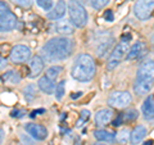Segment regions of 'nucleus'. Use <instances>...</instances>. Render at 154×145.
<instances>
[{
  "mask_svg": "<svg viewBox=\"0 0 154 145\" xmlns=\"http://www.w3.org/2000/svg\"><path fill=\"white\" fill-rule=\"evenodd\" d=\"M75 42L72 39L67 36H57L50 39L46 44L42 46L41 53L48 62H58L67 59L73 53Z\"/></svg>",
  "mask_w": 154,
  "mask_h": 145,
  "instance_id": "nucleus-1",
  "label": "nucleus"
},
{
  "mask_svg": "<svg viewBox=\"0 0 154 145\" xmlns=\"http://www.w3.org/2000/svg\"><path fill=\"white\" fill-rule=\"evenodd\" d=\"M95 71L96 67L93 57L89 54H80L72 67V77L77 81L86 82L95 76Z\"/></svg>",
  "mask_w": 154,
  "mask_h": 145,
  "instance_id": "nucleus-2",
  "label": "nucleus"
},
{
  "mask_svg": "<svg viewBox=\"0 0 154 145\" xmlns=\"http://www.w3.org/2000/svg\"><path fill=\"white\" fill-rule=\"evenodd\" d=\"M67 11L69 14V21L71 23L77 28H82L88 25L89 16L86 12L85 7L77 0H69L68 5H67Z\"/></svg>",
  "mask_w": 154,
  "mask_h": 145,
  "instance_id": "nucleus-3",
  "label": "nucleus"
},
{
  "mask_svg": "<svg viewBox=\"0 0 154 145\" xmlns=\"http://www.w3.org/2000/svg\"><path fill=\"white\" fill-rule=\"evenodd\" d=\"M130 41H125L121 40L118 42L116 48L113 49V51L110 53V57L108 59V63H107V68L108 71H113L116 67H117L121 62L127 57V53L130 50V45H128Z\"/></svg>",
  "mask_w": 154,
  "mask_h": 145,
  "instance_id": "nucleus-4",
  "label": "nucleus"
},
{
  "mask_svg": "<svg viewBox=\"0 0 154 145\" xmlns=\"http://www.w3.org/2000/svg\"><path fill=\"white\" fill-rule=\"evenodd\" d=\"M154 11V0H137L134 5V14L135 17L145 21L152 16Z\"/></svg>",
  "mask_w": 154,
  "mask_h": 145,
  "instance_id": "nucleus-5",
  "label": "nucleus"
},
{
  "mask_svg": "<svg viewBox=\"0 0 154 145\" xmlns=\"http://www.w3.org/2000/svg\"><path fill=\"white\" fill-rule=\"evenodd\" d=\"M131 101H132V96L128 91H114L108 98V104L110 107L118 109L126 108L127 105L131 104Z\"/></svg>",
  "mask_w": 154,
  "mask_h": 145,
  "instance_id": "nucleus-6",
  "label": "nucleus"
},
{
  "mask_svg": "<svg viewBox=\"0 0 154 145\" xmlns=\"http://www.w3.org/2000/svg\"><path fill=\"white\" fill-rule=\"evenodd\" d=\"M31 58V49L26 45H16L11 50V59L13 63H25Z\"/></svg>",
  "mask_w": 154,
  "mask_h": 145,
  "instance_id": "nucleus-7",
  "label": "nucleus"
},
{
  "mask_svg": "<svg viewBox=\"0 0 154 145\" xmlns=\"http://www.w3.org/2000/svg\"><path fill=\"white\" fill-rule=\"evenodd\" d=\"M25 130L32 139L38 140V141H42V140H45L48 137V130H46L45 126H42V125L26 123L25 125Z\"/></svg>",
  "mask_w": 154,
  "mask_h": 145,
  "instance_id": "nucleus-8",
  "label": "nucleus"
},
{
  "mask_svg": "<svg viewBox=\"0 0 154 145\" xmlns=\"http://www.w3.org/2000/svg\"><path fill=\"white\" fill-rule=\"evenodd\" d=\"M136 80L154 81V60H148L140 66V68L137 69Z\"/></svg>",
  "mask_w": 154,
  "mask_h": 145,
  "instance_id": "nucleus-9",
  "label": "nucleus"
},
{
  "mask_svg": "<svg viewBox=\"0 0 154 145\" xmlns=\"http://www.w3.org/2000/svg\"><path fill=\"white\" fill-rule=\"evenodd\" d=\"M17 26V17L12 12L4 17H0V32H8L14 30Z\"/></svg>",
  "mask_w": 154,
  "mask_h": 145,
  "instance_id": "nucleus-10",
  "label": "nucleus"
},
{
  "mask_svg": "<svg viewBox=\"0 0 154 145\" xmlns=\"http://www.w3.org/2000/svg\"><path fill=\"white\" fill-rule=\"evenodd\" d=\"M66 12H67V3L64 0H58L57 4L53 7V9L48 13V18L51 19V21H57V19L64 17Z\"/></svg>",
  "mask_w": 154,
  "mask_h": 145,
  "instance_id": "nucleus-11",
  "label": "nucleus"
},
{
  "mask_svg": "<svg viewBox=\"0 0 154 145\" xmlns=\"http://www.w3.org/2000/svg\"><path fill=\"white\" fill-rule=\"evenodd\" d=\"M145 51H146V45L144 44L143 41H136L131 48H130L126 58L128 60H135V59H137V58L143 57L145 54Z\"/></svg>",
  "mask_w": 154,
  "mask_h": 145,
  "instance_id": "nucleus-12",
  "label": "nucleus"
},
{
  "mask_svg": "<svg viewBox=\"0 0 154 145\" xmlns=\"http://www.w3.org/2000/svg\"><path fill=\"white\" fill-rule=\"evenodd\" d=\"M113 118V112L112 109H108V108H103V109H99L95 114V123L98 126H105L108 125L110 121Z\"/></svg>",
  "mask_w": 154,
  "mask_h": 145,
  "instance_id": "nucleus-13",
  "label": "nucleus"
},
{
  "mask_svg": "<svg viewBox=\"0 0 154 145\" xmlns=\"http://www.w3.org/2000/svg\"><path fill=\"white\" fill-rule=\"evenodd\" d=\"M44 63L45 62L40 55L32 57L30 63H28V66H30V71H31L30 77H37L38 75H40L42 72V69H44V66H45Z\"/></svg>",
  "mask_w": 154,
  "mask_h": 145,
  "instance_id": "nucleus-14",
  "label": "nucleus"
},
{
  "mask_svg": "<svg viewBox=\"0 0 154 145\" xmlns=\"http://www.w3.org/2000/svg\"><path fill=\"white\" fill-rule=\"evenodd\" d=\"M152 86H153V81H149V80H136L134 84V91L137 96H141V95H146L149 94V91L152 90Z\"/></svg>",
  "mask_w": 154,
  "mask_h": 145,
  "instance_id": "nucleus-15",
  "label": "nucleus"
},
{
  "mask_svg": "<svg viewBox=\"0 0 154 145\" xmlns=\"http://www.w3.org/2000/svg\"><path fill=\"white\" fill-rule=\"evenodd\" d=\"M143 116L146 121H153L154 119V98L152 95H149L145 99L143 104Z\"/></svg>",
  "mask_w": 154,
  "mask_h": 145,
  "instance_id": "nucleus-16",
  "label": "nucleus"
},
{
  "mask_svg": "<svg viewBox=\"0 0 154 145\" xmlns=\"http://www.w3.org/2000/svg\"><path fill=\"white\" fill-rule=\"evenodd\" d=\"M145 136H146V128L144 126H141V125H139V126H136L131 132H130V141H131V144L136 145Z\"/></svg>",
  "mask_w": 154,
  "mask_h": 145,
  "instance_id": "nucleus-17",
  "label": "nucleus"
},
{
  "mask_svg": "<svg viewBox=\"0 0 154 145\" xmlns=\"http://www.w3.org/2000/svg\"><path fill=\"white\" fill-rule=\"evenodd\" d=\"M55 31L60 35H72L75 32V26L71 23V21H59L55 23Z\"/></svg>",
  "mask_w": 154,
  "mask_h": 145,
  "instance_id": "nucleus-18",
  "label": "nucleus"
},
{
  "mask_svg": "<svg viewBox=\"0 0 154 145\" xmlns=\"http://www.w3.org/2000/svg\"><path fill=\"white\" fill-rule=\"evenodd\" d=\"M37 85H38V89H40L42 93H45V94H53L55 91L54 81H51L50 79H48L46 76H42L41 79L38 80Z\"/></svg>",
  "mask_w": 154,
  "mask_h": 145,
  "instance_id": "nucleus-19",
  "label": "nucleus"
},
{
  "mask_svg": "<svg viewBox=\"0 0 154 145\" xmlns=\"http://www.w3.org/2000/svg\"><path fill=\"white\" fill-rule=\"evenodd\" d=\"M95 139L100 140V141H105V143H113L116 140V135L107 130H96L94 132Z\"/></svg>",
  "mask_w": 154,
  "mask_h": 145,
  "instance_id": "nucleus-20",
  "label": "nucleus"
},
{
  "mask_svg": "<svg viewBox=\"0 0 154 145\" xmlns=\"http://www.w3.org/2000/svg\"><path fill=\"white\" fill-rule=\"evenodd\" d=\"M113 41H114V39H113V37H110L109 40L102 42V44H99L98 48H96V54H98L99 57H104V55L108 53V50L110 49V46H112Z\"/></svg>",
  "mask_w": 154,
  "mask_h": 145,
  "instance_id": "nucleus-21",
  "label": "nucleus"
},
{
  "mask_svg": "<svg viewBox=\"0 0 154 145\" xmlns=\"http://www.w3.org/2000/svg\"><path fill=\"white\" fill-rule=\"evenodd\" d=\"M23 95H25V98L26 100L28 101H32L33 99L36 98V88H35V85H27L25 89H23Z\"/></svg>",
  "mask_w": 154,
  "mask_h": 145,
  "instance_id": "nucleus-22",
  "label": "nucleus"
},
{
  "mask_svg": "<svg viewBox=\"0 0 154 145\" xmlns=\"http://www.w3.org/2000/svg\"><path fill=\"white\" fill-rule=\"evenodd\" d=\"M62 71H63V68H62L60 66H53V67H50V68H48L45 76L48 77V79H50L51 81H54V80H57V77L60 75Z\"/></svg>",
  "mask_w": 154,
  "mask_h": 145,
  "instance_id": "nucleus-23",
  "label": "nucleus"
},
{
  "mask_svg": "<svg viewBox=\"0 0 154 145\" xmlns=\"http://www.w3.org/2000/svg\"><path fill=\"white\" fill-rule=\"evenodd\" d=\"M3 79L5 80L7 82H9V84H18V82L21 81V76L18 75V72L9 71L3 76Z\"/></svg>",
  "mask_w": 154,
  "mask_h": 145,
  "instance_id": "nucleus-24",
  "label": "nucleus"
},
{
  "mask_svg": "<svg viewBox=\"0 0 154 145\" xmlns=\"http://www.w3.org/2000/svg\"><path fill=\"white\" fill-rule=\"evenodd\" d=\"M128 139H130V131L126 128L121 130V131L117 134V136H116V140H117L119 144H126L128 141Z\"/></svg>",
  "mask_w": 154,
  "mask_h": 145,
  "instance_id": "nucleus-25",
  "label": "nucleus"
},
{
  "mask_svg": "<svg viewBox=\"0 0 154 145\" xmlns=\"http://www.w3.org/2000/svg\"><path fill=\"white\" fill-rule=\"evenodd\" d=\"M64 86H66V81H60L59 84L55 86V98H57V100H62V98L64 96V94H66Z\"/></svg>",
  "mask_w": 154,
  "mask_h": 145,
  "instance_id": "nucleus-26",
  "label": "nucleus"
},
{
  "mask_svg": "<svg viewBox=\"0 0 154 145\" xmlns=\"http://www.w3.org/2000/svg\"><path fill=\"white\" fill-rule=\"evenodd\" d=\"M109 3H110V0H90L91 7H93L95 11H100V9L105 8Z\"/></svg>",
  "mask_w": 154,
  "mask_h": 145,
  "instance_id": "nucleus-27",
  "label": "nucleus"
},
{
  "mask_svg": "<svg viewBox=\"0 0 154 145\" xmlns=\"http://www.w3.org/2000/svg\"><path fill=\"white\" fill-rule=\"evenodd\" d=\"M137 116H139V113H137V110H135V109H130V110H127L126 113H122V117H123V122H131V121H134V119H136L137 118Z\"/></svg>",
  "mask_w": 154,
  "mask_h": 145,
  "instance_id": "nucleus-28",
  "label": "nucleus"
},
{
  "mask_svg": "<svg viewBox=\"0 0 154 145\" xmlns=\"http://www.w3.org/2000/svg\"><path fill=\"white\" fill-rule=\"evenodd\" d=\"M36 4L44 11H50L53 7V0H36Z\"/></svg>",
  "mask_w": 154,
  "mask_h": 145,
  "instance_id": "nucleus-29",
  "label": "nucleus"
},
{
  "mask_svg": "<svg viewBox=\"0 0 154 145\" xmlns=\"http://www.w3.org/2000/svg\"><path fill=\"white\" fill-rule=\"evenodd\" d=\"M90 118V112L88 109H84V110H81V114H80V119H79V122H77V126H82V123L85 122H88Z\"/></svg>",
  "mask_w": 154,
  "mask_h": 145,
  "instance_id": "nucleus-30",
  "label": "nucleus"
},
{
  "mask_svg": "<svg viewBox=\"0 0 154 145\" xmlns=\"http://www.w3.org/2000/svg\"><path fill=\"white\" fill-rule=\"evenodd\" d=\"M11 12H12L11 8H9V5L5 2H0V17L7 16V14H9Z\"/></svg>",
  "mask_w": 154,
  "mask_h": 145,
  "instance_id": "nucleus-31",
  "label": "nucleus"
},
{
  "mask_svg": "<svg viewBox=\"0 0 154 145\" xmlns=\"http://www.w3.org/2000/svg\"><path fill=\"white\" fill-rule=\"evenodd\" d=\"M11 2H13L16 5H19L22 8H30L32 4V0H11Z\"/></svg>",
  "mask_w": 154,
  "mask_h": 145,
  "instance_id": "nucleus-32",
  "label": "nucleus"
},
{
  "mask_svg": "<svg viewBox=\"0 0 154 145\" xmlns=\"http://www.w3.org/2000/svg\"><path fill=\"white\" fill-rule=\"evenodd\" d=\"M104 19L107 22H113L114 21V16H113V12L112 11H107L104 13Z\"/></svg>",
  "mask_w": 154,
  "mask_h": 145,
  "instance_id": "nucleus-33",
  "label": "nucleus"
},
{
  "mask_svg": "<svg viewBox=\"0 0 154 145\" xmlns=\"http://www.w3.org/2000/svg\"><path fill=\"white\" fill-rule=\"evenodd\" d=\"M21 140H22L23 144H27V145H32L33 144V141L30 140V137H28L27 135H21Z\"/></svg>",
  "mask_w": 154,
  "mask_h": 145,
  "instance_id": "nucleus-34",
  "label": "nucleus"
},
{
  "mask_svg": "<svg viewBox=\"0 0 154 145\" xmlns=\"http://www.w3.org/2000/svg\"><path fill=\"white\" fill-rule=\"evenodd\" d=\"M122 122H123V117H122V114H119L118 117L113 121V126H121Z\"/></svg>",
  "mask_w": 154,
  "mask_h": 145,
  "instance_id": "nucleus-35",
  "label": "nucleus"
},
{
  "mask_svg": "<svg viewBox=\"0 0 154 145\" xmlns=\"http://www.w3.org/2000/svg\"><path fill=\"white\" fill-rule=\"evenodd\" d=\"M7 59L5 58H3V57H0V71H3L4 68H5L7 67Z\"/></svg>",
  "mask_w": 154,
  "mask_h": 145,
  "instance_id": "nucleus-36",
  "label": "nucleus"
},
{
  "mask_svg": "<svg viewBox=\"0 0 154 145\" xmlns=\"http://www.w3.org/2000/svg\"><path fill=\"white\" fill-rule=\"evenodd\" d=\"M12 117H21L22 114H19V110H12Z\"/></svg>",
  "mask_w": 154,
  "mask_h": 145,
  "instance_id": "nucleus-37",
  "label": "nucleus"
},
{
  "mask_svg": "<svg viewBox=\"0 0 154 145\" xmlns=\"http://www.w3.org/2000/svg\"><path fill=\"white\" fill-rule=\"evenodd\" d=\"M3 139H4V131H3V128L0 127V145L3 143Z\"/></svg>",
  "mask_w": 154,
  "mask_h": 145,
  "instance_id": "nucleus-38",
  "label": "nucleus"
},
{
  "mask_svg": "<svg viewBox=\"0 0 154 145\" xmlns=\"http://www.w3.org/2000/svg\"><path fill=\"white\" fill-rule=\"evenodd\" d=\"M143 145H153V140H149V141H145Z\"/></svg>",
  "mask_w": 154,
  "mask_h": 145,
  "instance_id": "nucleus-39",
  "label": "nucleus"
},
{
  "mask_svg": "<svg viewBox=\"0 0 154 145\" xmlns=\"http://www.w3.org/2000/svg\"><path fill=\"white\" fill-rule=\"evenodd\" d=\"M152 45H153V49H154V33H153V36H152Z\"/></svg>",
  "mask_w": 154,
  "mask_h": 145,
  "instance_id": "nucleus-40",
  "label": "nucleus"
},
{
  "mask_svg": "<svg viewBox=\"0 0 154 145\" xmlns=\"http://www.w3.org/2000/svg\"><path fill=\"white\" fill-rule=\"evenodd\" d=\"M77 2H80L81 4H84V3H88V0H77Z\"/></svg>",
  "mask_w": 154,
  "mask_h": 145,
  "instance_id": "nucleus-41",
  "label": "nucleus"
},
{
  "mask_svg": "<svg viewBox=\"0 0 154 145\" xmlns=\"http://www.w3.org/2000/svg\"><path fill=\"white\" fill-rule=\"evenodd\" d=\"M93 145H104V144H102V143H96V144H93Z\"/></svg>",
  "mask_w": 154,
  "mask_h": 145,
  "instance_id": "nucleus-42",
  "label": "nucleus"
}]
</instances>
